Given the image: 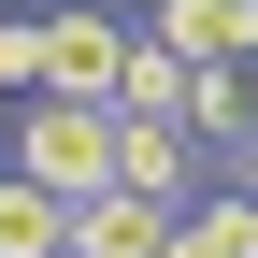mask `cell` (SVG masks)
Here are the masks:
<instances>
[{
  "mask_svg": "<svg viewBox=\"0 0 258 258\" xmlns=\"http://www.w3.org/2000/svg\"><path fill=\"white\" fill-rule=\"evenodd\" d=\"M0 172L57 186V201L115 186V101H57V86H29V101H15V144H0Z\"/></svg>",
  "mask_w": 258,
  "mask_h": 258,
  "instance_id": "6da1fadb",
  "label": "cell"
},
{
  "mask_svg": "<svg viewBox=\"0 0 258 258\" xmlns=\"http://www.w3.org/2000/svg\"><path fill=\"white\" fill-rule=\"evenodd\" d=\"M115 57H129V15L115 0H57L43 15V86L57 101H115Z\"/></svg>",
  "mask_w": 258,
  "mask_h": 258,
  "instance_id": "7a4b0ae2",
  "label": "cell"
},
{
  "mask_svg": "<svg viewBox=\"0 0 258 258\" xmlns=\"http://www.w3.org/2000/svg\"><path fill=\"white\" fill-rule=\"evenodd\" d=\"M172 129L201 144V172L230 144H258V57H186V101H172Z\"/></svg>",
  "mask_w": 258,
  "mask_h": 258,
  "instance_id": "3957f363",
  "label": "cell"
},
{
  "mask_svg": "<svg viewBox=\"0 0 258 258\" xmlns=\"http://www.w3.org/2000/svg\"><path fill=\"white\" fill-rule=\"evenodd\" d=\"M115 186L129 201H186V186H201V144H186L172 115H115Z\"/></svg>",
  "mask_w": 258,
  "mask_h": 258,
  "instance_id": "277c9868",
  "label": "cell"
},
{
  "mask_svg": "<svg viewBox=\"0 0 258 258\" xmlns=\"http://www.w3.org/2000/svg\"><path fill=\"white\" fill-rule=\"evenodd\" d=\"M158 244H172V201H129V186L72 201V258H158Z\"/></svg>",
  "mask_w": 258,
  "mask_h": 258,
  "instance_id": "5b68a950",
  "label": "cell"
},
{
  "mask_svg": "<svg viewBox=\"0 0 258 258\" xmlns=\"http://www.w3.org/2000/svg\"><path fill=\"white\" fill-rule=\"evenodd\" d=\"M158 43H172V57H258V0H158Z\"/></svg>",
  "mask_w": 258,
  "mask_h": 258,
  "instance_id": "8992f818",
  "label": "cell"
},
{
  "mask_svg": "<svg viewBox=\"0 0 258 258\" xmlns=\"http://www.w3.org/2000/svg\"><path fill=\"white\" fill-rule=\"evenodd\" d=\"M158 258H258V215L230 201V186H186V201H172V244H158Z\"/></svg>",
  "mask_w": 258,
  "mask_h": 258,
  "instance_id": "52a82bcc",
  "label": "cell"
},
{
  "mask_svg": "<svg viewBox=\"0 0 258 258\" xmlns=\"http://www.w3.org/2000/svg\"><path fill=\"white\" fill-rule=\"evenodd\" d=\"M0 258H72V201L29 172H0Z\"/></svg>",
  "mask_w": 258,
  "mask_h": 258,
  "instance_id": "ba28073f",
  "label": "cell"
},
{
  "mask_svg": "<svg viewBox=\"0 0 258 258\" xmlns=\"http://www.w3.org/2000/svg\"><path fill=\"white\" fill-rule=\"evenodd\" d=\"M186 101V57L158 43V29H129V57H115V115H172Z\"/></svg>",
  "mask_w": 258,
  "mask_h": 258,
  "instance_id": "9c48e42d",
  "label": "cell"
},
{
  "mask_svg": "<svg viewBox=\"0 0 258 258\" xmlns=\"http://www.w3.org/2000/svg\"><path fill=\"white\" fill-rule=\"evenodd\" d=\"M43 86V15H0V101Z\"/></svg>",
  "mask_w": 258,
  "mask_h": 258,
  "instance_id": "30bf717a",
  "label": "cell"
},
{
  "mask_svg": "<svg viewBox=\"0 0 258 258\" xmlns=\"http://www.w3.org/2000/svg\"><path fill=\"white\" fill-rule=\"evenodd\" d=\"M215 186H230V201L258 215V144H230V158H215Z\"/></svg>",
  "mask_w": 258,
  "mask_h": 258,
  "instance_id": "8fae6325",
  "label": "cell"
}]
</instances>
